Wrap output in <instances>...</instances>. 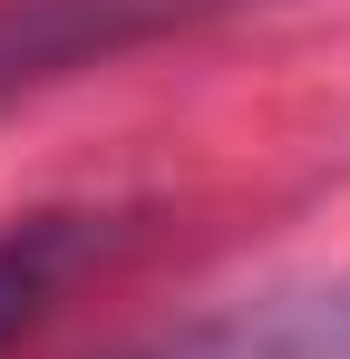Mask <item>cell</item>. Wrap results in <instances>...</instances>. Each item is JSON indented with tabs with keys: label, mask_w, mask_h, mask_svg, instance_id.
I'll use <instances>...</instances> for the list:
<instances>
[{
	"label": "cell",
	"mask_w": 350,
	"mask_h": 359,
	"mask_svg": "<svg viewBox=\"0 0 350 359\" xmlns=\"http://www.w3.org/2000/svg\"><path fill=\"white\" fill-rule=\"evenodd\" d=\"M214 10H233V0H0V107L68 68H98L166 29H195Z\"/></svg>",
	"instance_id": "1"
},
{
	"label": "cell",
	"mask_w": 350,
	"mask_h": 359,
	"mask_svg": "<svg viewBox=\"0 0 350 359\" xmlns=\"http://www.w3.org/2000/svg\"><path fill=\"white\" fill-rule=\"evenodd\" d=\"M127 359H350V272L341 282H283L263 301H224Z\"/></svg>",
	"instance_id": "2"
},
{
	"label": "cell",
	"mask_w": 350,
	"mask_h": 359,
	"mask_svg": "<svg viewBox=\"0 0 350 359\" xmlns=\"http://www.w3.org/2000/svg\"><path fill=\"white\" fill-rule=\"evenodd\" d=\"M98 252V224L88 214H30V224H10L0 233V340H20L58 292H68V272Z\"/></svg>",
	"instance_id": "3"
}]
</instances>
